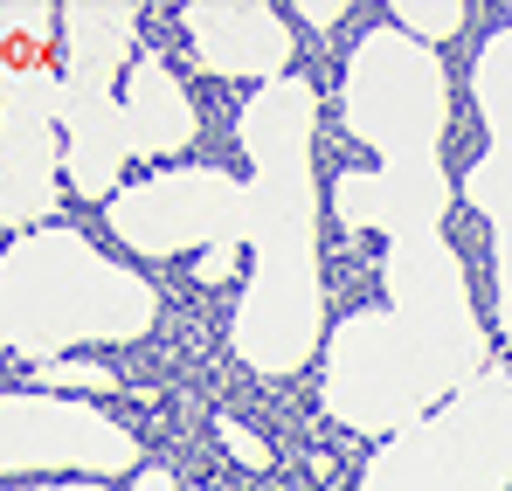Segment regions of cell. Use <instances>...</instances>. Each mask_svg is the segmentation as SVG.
Returning <instances> with one entry per match:
<instances>
[{"label": "cell", "instance_id": "cell-6", "mask_svg": "<svg viewBox=\"0 0 512 491\" xmlns=\"http://www.w3.org/2000/svg\"><path fill=\"white\" fill-rule=\"evenodd\" d=\"M340 125L381 160H436L450 139V70L443 56L374 21L340 70Z\"/></svg>", "mask_w": 512, "mask_h": 491}, {"label": "cell", "instance_id": "cell-1", "mask_svg": "<svg viewBox=\"0 0 512 491\" xmlns=\"http://www.w3.org/2000/svg\"><path fill=\"white\" fill-rule=\"evenodd\" d=\"M388 305H360L326 332L319 409L353 436H402L492 360V326L450 236H409L381 256Z\"/></svg>", "mask_w": 512, "mask_h": 491}, {"label": "cell", "instance_id": "cell-5", "mask_svg": "<svg viewBox=\"0 0 512 491\" xmlns=\"http://www.w3.org/2000/svg\"><path fill=\"white\" fill-rule=\"evenodd\" d=\"M360 491H512V374L485 367L416 429L388 436Z\"/></svg>", "mask_w": 512, "mask_h": 491}, {"label": "cell", "instance_id": "cell-21", "mask_svg": "<svg viewBox=\"0 0 512 491\" xmlns=\"http://www.w3.org/2000/svg\"><path fill=\"white\" fill-rule=\"evenodd\" d=\"M0 491H111L97 478H49V485H0Z\"/></svg>", "mask_w": 512, "mask_h": 491}, {"label": "cell", "instance_id": "cell-13", "mask_svg": "<svg viewBox=\"0 0 512 491\" xmlns=\"http://www.w3.org/2000/svg\"><path fill=\"white\" fill-rule=\"evenodd\" d=\"M118 118H125V153L132 160H180L194 146V132H201L187 83L146 49L132 56V70L118 83Z\"/></svg>", "mask_w": 512, "mask_h": 491}, {"label": "cell", "instance_id": "cell-18", "mask_svg": "<svg viewBox=\"0 0 512 491\" xmlns=\"http://www.w3.org/2000/svg\"><path fill=\"white\" fill-rule=\"evenodd\" d=\"M236 270H243V249H236V243L201 249V256H194V284H229Z\"/></svg>", "mask_w": 512, "mask_h": 491}, {"label": "cell", "instance_id": "cell-19", "mask_svg": "<svg viewBox=\"0 0 512 491\" xmlns=\"http://www.w3.org/2000/svg\"><path fill=\"white\" fill-rule=\"evenodd\" d=\"M284 21H305V28H340L346 0H305V7H284Z\"/></svg>", "mask_w": 512, "mask_h": 491}, {"label": "cell", "instance_id": "cell-22", "mask_svg": "<svg viewBox=\"0 0 512 491\" xmlns=\"http://www.w3.org/2000/svg\"><path fill=\"white\" fill-rule=\"evenodd\" d=\"M499 21H506V28H512V7H506V14H499Z\"/></svg>", "mask_w": 512, "mask_h": 491}, {"label": "cell", "instance_id": "cell-17", "mask_svg": "<svg viewBox=\"0 0 512 491\" xmlns=\"http://www.w3.org/2000/svg\"><path fill=\"white\" fill-rule=\"evenodd\" d=\"M215 436L229 443V457H236V464H250V471H263V464H270V450H263V436H256L250 422H236V415H215Z\"/></svg>", "mask_w": 512, "mask_h": 491}, {"label": "cell", "instance_id": "cell-14", "mask_svg": "<svg viewBox=\"0 0 512 491\" xmlns=\"http://www.w3.org/2000/svg\"><path fill=\"white\" fill-rule=\"evenodd\" d=\"M388 28H402V35L423 42V49H443V42L464 28V0H395V7H388Z\"/></svg>", "mask_w": 512, "mask_h": 491}, {"label": "cell", "instance_id": "cell-11", "mask_svg": "<svg viewBox=\"0 0 512 491\" xmlns=\"http://www.w3.org/2000/svg\"><path fill=\"white\" fill-rule=\"evenodd\" d=\"M450 201H457V180L443 173V160H381V166H353V173L333 180L340 229H381L388 243L443 236Z\"/></svg>", "mask_w": 512, "mask_h": 491}, {"label": "cell", "instance_id": "cell-8", "mask_svg": "<svg viewBox=\"0 0 512 491\" xmlns=\"http://www.w3.org/2000/svg\"><path fill=\"white\" fill-rule=\"evenodd\" d=\"M70 471V478H125L139 471V436L70 395H0V478Z\"/></svg>", "mask_w": 512, "mask_h": 491}, {"label": "cell", "instance_id": "cell-12", "mask_svg": "<svg viewBox=\"0 0 512 491\" xmlns=\"http://www.w3.org/2000/svg\"><path fill=\"white\" fill-rule=\"evenodd\" d=\"M180 28H187V49L208 77H243V83H277L291 77V21L284 7H263V0H208V7H180Z\"/></svg>", "mask_w": 512, "mask_h": 491}, {"label": "cell", "instance_id": "cell-4", "mask_svg": "<svg viewBox=\"0 0 512 491\" xmlns=\"http://www.w3.org/2000/svg\"><path fill=\"white\" fill-rule=\"evenodd\" d=\"M63 70H56V132H63V187L84 201H111L125 173V118L118 83L139 56V7L125 0H77L56 7Z\"/></svg>", "mask_w": 512, "mask_h": 491}, {"label": "cell", "instance_id": "cell-2", "mask_svg": "<svg viewBox=\"0 0 512 491\" xmlns=\"http://www.w3.org/2000/svg\"><path fill=\"white\" fill-rule=\"evenodd\" d=\"M250 160V277L229 319V346L250 374H298L326 346V284H319V90L305 77L256 83L236 111Z\"/></svg>", "mask_w": 512, "mask_h": 491}, {"label": "cell", "instance_id": "cell-7", "mask_svg": "<svg viewBox=\"0 0 512 491\" xmlns=\"http://www.w3.org/2000/svg\"><path fill=\"white\" fill-rule=\"evenodd\" d=\"M111 236L132 256H201L222 243H250V187L229 166H160L104 201Z\"/></svg>", "mask_w": 512, "mask_h": 491}, {"label": "cell", "instance_id": "cell-3", "mask_svg": "<svg viewBox=\"0 0 512 491\" xmlns=\"http://www.w3.org/2000/svg\"><path fill=\"white\" fill-rule=\"evenodd\" d=\"M160 326V291L77 229H28L0 249V353L63 360L77 346H132Z\"/></svg>", "mask_w": 512, "mask_h": 491}, {"label": "cell", "instance_id": "cell-10", "mask_svg": "<svg viewBox=\"0 0 512 491\" xmlns=\"http://www.w3.org/2000/svg\"><path fill=\"white\" fill-rule=\"evenodd\" d=\"M471 104L485 125V153L464 173V201L492 236V332L512 339V28L499 21L471 56Z\"/></svg>", "mask_w": 512, "mask_h": 491}, {"label": "cell", "instance_id": "cell-20", "mask_svg": "<svg viewBox=\"0 0 512 491\" xmlns=\"http://www.w3.org/2000/svg\"><path fill=\"white\" fill-rule=\"evenodd\" d=\"M132 491H173V471L167 464H139L132 471Z\"/></svg>", "mask_w": 512, "mask_h": 491}, {"label": "cell", "instance_id": "cell-16", "mask_svg": "<svg viewBox=\"0 0 512 491\" xmlns=\"http://www.w3.org/2000/svg\"><path fill=\"white\" fill-rule=\"evenodd\" d=\"M56 35V7H0V42L14 56H42Z\"/></svg>", "mask_w": 512, "mask_h": 491}, {"label": "cell", "instance_id": "cell-9", "mask_svg": "<svg viewBox=\"0 0 512 491\" xmlns=\"http://www.w3.org/2000/svg\"><path fill=\"white\" fill-rule=\"evenodd\" d=\"M63 194V132H56V70L49 56L0 63V229H35Z\"/></svg>", "mask_w": 512, "mask_h": 491}, {"label": "cell", "instance_id": "cell-15", "mask_svg": "<svg viewBox=\"0 0 512 491\" xmlns=\"http://www.w3.org/2000/svg\"><path fill=\"white\" fill-rule=\"evenodd\" d=\"M28 381H42V395H104V388H118V374L104 367V360H77V353H63V360H42Z\"/></svg>", "mask_w": 512, "mask_h": 491}]
</instances>
